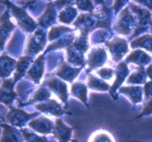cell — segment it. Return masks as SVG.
<instances>
[{"label":"cell","instance_id":"cell-9","mask_svg":"<svg viewBox=\"0 0 152 142\" xmlns=\"http://www.w3.org/2000/svg\"><path fill=\"white\" fill-rule=\"evenodd\" d=\"M15 65V60L6 55L0 56V76L6 78L12 72Z\"/></svg>","mask_w":152,"mask_h":142},{"label":"cell","instance_id":"cell-10","mask_svg":"<svg viewBox=\"0 0 152 142\" xmlns=\"http://www.w3.org/2000/svg\"><path fill=\"white\" fill-rule=\"evenodd\" d=\"M45 84H47L50 89L54 90V92L58 94L60 98L62 100V102H67V89L65 83H62L61 81H59L57 79H50L47 80L45 82Z\"/></svg>","mask_w":152,"mask_h":142},{"label":"cell","instance_id":"cell-17","mask_svg":"<svg viewBox=\"0 0 152 142\" xmlns=\"http://www.w3.org/2000/svg\"><path fill=\"white\" fill-rule=\"evenodd\" d=\"M97 81H99V80L91 76L90 79H89V87H90L91 89L96 90V91H105L106 85H105L103 82H97Z\"/></svg>","mask_w":152,"mask_h":142},{"label":"cell","instance_id":"cell-1","mask_svg":"<svg viewBox=\"0 0 152 142\" xmlns=\"http://www.w3.org/2000/svg\"><path fill=\"white\" fill-rule=\"evenodd\" d=\"M33 116L34 115L26 114L22 109L10 107L7 114V120L10 122L11 126H13V127H20L21 128V127H23L24 125H26V122H28V120L31 118H33Z\"/></svg>","mask_w":152,"mask_h":142},{"label":"cell","instance_id":"cell-12","mask_svg":"<svg viewBox=\"0 0 152 142\" xmlns=\"http://www.w3.org/2000/svg\"><path fill=\"white\" fill-rule=\"evenodd\" d=\"M89 142H115L110 132L105 130H97L93 132L89 139Z\"/></svg>","mask_w":152,"mask_h":142},{"label":"cell","instance_id":"cell-5","mask_svg":"<svg viewBox=\"0 0 152 142\" xmlns=\"http://www.w3.org/2000/svg\"><path fill=\"white\" fill-rule=\"evenodd\" d=\"M73 128L66 126L60 119L56 120V125L53 131V135L59 142H68L71 139Z\"/></svg>","mask_w":152,"mask_h":142},{"label":"cell","instance_id":"cell-13","mask_svg":"<svg viewBox=\"0 0 152 142\" xmlns=\"http://www.w3.org/2000/svg\"><path fill=\"white\" fill-rule=\"evenodd\" d=\"M30 61H31V57H22V58L19 60V63H17L15 76H14V81H15V82H17V80H19L21 76H23V73L25 72V69L28 68Z\"/></svg>","mask_w":152,"mask_h":142},{"label":"cell","instance_id":"cell-3","mask_svg":"<svg viewBox=\"0 0 152 142\" xmlns=\"http://www.w3.org/2000/svg\"><path fill=\"white\" fill-rule=\"evenodd\" d=\"M28 127L33 129L34 131L41 133V135H47L50 132L54 131L55 125L53 124V121L50 119L46 117H39L34 119L33 121L28 122Z\"/></svg>","mask_w":152,"mask_h":142},{"label":"cell","instance_id":"cell-8","mask_svg":"<svg viewBox=\"0 0 152 142\" xmlns=\"http://www.w3.org/2000/svg\"><path fill=\"white\" fill-rule=\"evenodd\" d=\"M43 59H44V56L42 55L41 57H38L37 60L34 63V65L32 66V68L30 69L28 73V79H32L34 82H39V80L42 78V74H43V69H44V63H43Z\"/></svg>","mask_w":152,"mask_h":142},{"label":"cell","instance_id":"cell-4","mask_svg":"<svg viewBox=\"0 0 152 142\" xmlns=\"http://www.w3.org/2000/svg\"><path fill=\"white\" fill-rule=\"evenodd\" d=\"M14 25L9 20V12L4 11V13L0 17V49L4 48V45L10 33L13 30Z\"/></svg>","mask_w":152,"mask_h":142},{"label":"cell","instance_id":"cell-2","mask_svg":"<svg viewBox=\"0 0 152 142\" xmlns=\"http://www.w3.org/2000/svg\"><path fill=\"white\" fill-rule=\"evenodd\" d=\"M14 83V80L4 79L2 81V84L0 87V103H4L9 106L17 97V93L13 91Z\"/></svg>","mask_w":152,"mask_h":142},{"label":"cell","instance_id":"cell-18","mask_svg":"<svg viewBox=\"0 0 152 142\" xmlns=\"http://www.w3.org/2000/svg\"><path fill=\"white\" fill-rule=\"evenodd\" d=\"M45 97H49V93L45 90V89H43V87H42V89H39V90L37 91V93L34 95L33 100H30V103H31V102H34V100H43V98H45Z\"/></svg>","mask_w":152,"mask_h":142},{"label":"cell","instance_id":"cell-15","mask_svg":"<svg viewBox=\"0 0 152 142\" xmlns=\"http://www.w3.org/2000/svg\"><path fill=\"white\" fill-rule=\"evenodd\" d=\"M22 135H24V139L26 142H47V139L45 137L34 133L32 131H28V130H25V129L22 130Z\"/></svg>","mask_w":152,"mask_h":142},{"label":"cell","instance_id":"cell-16","mask_svg":"<svg viewBox=\"0 0 152 142\" xmlns=\"http://www.w3.org/2000/svg\"><path fill=\"white\" fill-rule=\"evenodd\" d=\"M78 71H79V70L71 69V68H69V67H67L66 65H65V66H62L61 69L57 72V74L66 80H72L73 78L76 76L77 73H78Z\"/></svg>","mask_w":152,"mask_h":142},{"label":"cell","instance_id":"cell-14","mask_svg":"<svg viewBox=\"0 0 152 142\" xmlns=\"http://www.w3.org/2000/svg\"><path fill=\"white\" fill-rule=\"evenodd\" d=\"M71 93L75 96L79 97L83 103H86V89L82 83H75L71 87Z\"/></svg>","mask_w":152,"mask_h":142},{"label":"cell","instance_id":"cell-7","mask_svg":"<svg viewBox=\"0 0 152 142\" xmlns=\"http://www.w3.org/2000/svg\"><path fill=\"white\" fill-rule=\"evenodd\" d=\"M1 126L4 127V132L0 142H21L20 132L13 126H7L4 124H1Z\"/></svg>","mask_w":152,"mask_h":142},{"label":"cell","instance_id":"cell-11","mask_svg":"<svg viewBox=\"0 0 152 142\" xmlns=\"http://www.w3.org/2000/svg\"><path fill=\"white\" fill-rule=\"evenodd\" d=\"M37 109L42 111L43 113H46L48 115H55V116H60L62 115L65 111H62L60 105L57 104L55 100H49L48 103H45V104H42V105H37L36 106Z\"/></svg>","mask_w":152,"mask_h":142},{"label":"cell","instance_id":"cell-6","mask_svg":"<svg viewBox=\"0 0 152 142\" xmlns=\"http://www.w3.org/2000/svg\"><path fill=\"white\" fill-rule=\"evenodd\" d=\"M8 4L10 6L12 11H13L14 17H17V21L19 22V25H20L21 28H23L24 31H28V32L34 30V23H33V21L28 17V14L25 13L24 11L21 10V9H19V8H17V7H14V6H12L11 4Z\"/></svg>","mask_w":152,"mask_h":142}]
</instances>
